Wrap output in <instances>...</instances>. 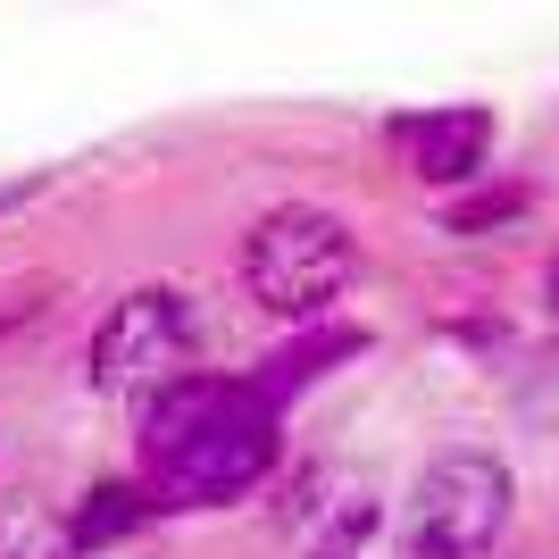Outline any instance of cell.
I'll use <instances>...</instances> for the list:
<instances>
[{
  "label": "cell",
  "mask_w": 559,
  "mask_h": 559,
  "mask_svg": "<svg viewBox=\"0 0 559 559\" xmlns=\"http://www.w3.org/2000/svg\"><path fill=\"white\" fill-rule=\"evenodd\" d=\"M167 501L151 492V476H109V485H84V501L68 510V543L75 551H100V543H126L142 535Z\"/></svg>",
  "instance_id": "52a82bcc"
},
{
  "label": "cell",
  "mask_w": 559,
  "mask_h": 559,
  "mask_svg": "<svg viewBox=\"0 0 559 559\" xmlns=\"http://www.w3.org/2000/svg\"><path fill=\"white\" fill-rule=\"evenodd\" d=\"M192 359H201V309L176 284H142L126 301H109V318L93 326V350H84L93 384L117 401L167 393L176 376H192Z\"/></svg>",
  "instance_id": "277c9868"
},
{
  "label": "cell",
  "mask_w": 559,
  "mask_h": 559,
  "mask_svg": "<svg viewBox=\"0 0 559 559\" xmlns=\"http://www.w3.org/2000/svg\"><path fill=\"white\" fill-rule=\"evenodd\" d=\"M359 350H368V334H350V326H326V318H318V326H309L301 343H284L276 359H267V368L251 376V384H259V401H276V409H284V401L301 393V384L334 376L343 359H359Z\"/></svg>",
  "instance_id": "ba28073f"
},
{
  "label": "cell",
  "mask_w": 559,
  "mask_h": 559,
  "mask_svg": "<svg viewBox=\"0 0 559 559\" xmlns=\"http://www.w3.org/2000/svg\"><path fill=\"white\" fill-rule=\"evenodd\" d=\"M350 276H359V234H350V217L318 210V201L267 210L242 242V293L293 326H318L350 293Z\"/></svg>",
  "instance_id": "7a4b0ae2"
},
{
  "label": "cell",
  "mask_w": 559,
  "mask_h": 559,
  "mask_svg": "<svg viewBox=\"0 0 559 559\" xmlns=\"http://www.w3.org/2000/svg\"><path fill=\"white\" fill-rule=\"evenodd\" d=\"M510 510H518V485L492 451H443L409 485L401 551L409 559H485L492 543L510 535Z\"/></svg>",
  "instance_id": "3957f363"
},
{
  "label": "cell",
  "mask_w": 559,
  "mask_h": 559,
  "mask_svg": "<svg viewBox=\"0 0 559 559\" xmlns=\"http://www.w3.org/2000/svg\"><path fill=\"white\" fill-rule=\"evenodd\" d=\"M25 326V301H0V334H17Z\"/></svg>",
  "instance_id": "7c38bea8"
},
{
  "label": "cell",
  "mask_w": 559,
  "mask_h": 559,
  "mask_svg": "<svg viewBox=\"0 0 559 559\" xmlns=\"http://www.w3.org/2000/svg\"><path fill=\"white\" fill-rule=\"evenodd\" d=\"M50 192V176H9V185H0V217H17L25 201H43Z\"/></svg>",
  "instance_id": "8fae6325"
},
{
  "label": "cell",
  "mask_w": 559,
  "mask_h": 559,
  "mask_svg": "<svg viewBox=\"0 0 559 559\" xmlns=\"http://www.w3.org/2000/svg\"><path fill=\"white\" fill-rule=\"evenodd\" d=\"M535 210V185L526 176H476V185H460V201H443V234H492V226H510V217Z\"/></svg>",
  "instance_id": "9c48e42d"
},
{
  "label": "cell",
  "mask_w": 559,
  "mask_h": 559,
  "mask_svg": "<svg viewBox=\"0 0 559 559\" xmlns=\"http://www.w3.org/2000/svg\"><path fill=\"white\" fill-rule=\"evenodd\" d=\"M543 293H551V309H559V251H551V267H543Z\"/></svg>",
  "instance_id": "4fadbf2b"
},
{
  "label": "cell",
  "mask_w": 559,
  "mask_h": 559,
  "mask_svg": "<svg viewBox=\"0 0 559 559\" xmlns=\"http://www.w3.org/2000/svg\"><path fill=\"white\" fill-rule=\"evenodd\" d=\"M284 426L276 401H259V384L242 376H176L167 393H151L142 418V476L167 510H217L242 501L276 476Z\"/></svg>",
  "instance_id": "6da1fadb"
},
{
  "label": "cell",
  "mask_w": 559,
  "mask_h": 559,
  "mask_svg": "<svg viewBox=\"0 0 559 559\" xmlns=\"http://www.w3.org/2000/svg\"><path fill=\"white\" fill-rule=\"evenodd\" d=\"M518 409H526L543 435H559V343H543L535 359H526V376H518Z\"/></svg>",
  "instance_id": "30bf717a"
},
{
  "label": "cell",
  "mask_w": 559,
  "mask_h": 559,
  "mask_svg": "<svg viewBox=\"0 0 559 559\" xmlns=\"http://www.w3.org/2000/svg\"><path fill=\"white\" fill-rule=\"evenodd\" d=\"M368 535H376V492L359 485V476L318 467L301 485V501H293V543H301V559H359Z\"/></svg>",
  "instance_id": "8992f818"
},
{
  "label": "cell",
  "mask_w": 559,
  "mask_h": 559,
  "mask_svg": "<svg viewBox=\"0 0 559 559\" xmlns=\"http://www.w3.org/2000/svg\"><path fill=\"white\" fill-rule=\"evenodd\" d=\"M384 142L401 151V167H409L418 185L460 192V185H476V176H485V159H492V109H476V100L401 109L393 126H384Z\"/></svg>",
  "instance_id": "5b68a950"
}]
</instances>
